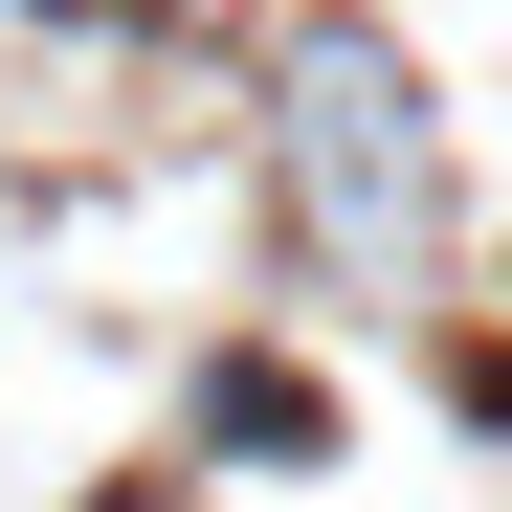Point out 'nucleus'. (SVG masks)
<instances>
[{"label":"nucleus","instance_id":"obj_1","mask_svg":"<svg viewBox=\"0 0 512 512\" xmlns=\"http://www.w3.org/2000/svg\"><path fill=\"white\" fill-rule=\"evenodd\" d=\"M290 112H312V223H334V245H379V223H401V179H379V67L334 45Z\"/></svg>","mask_w":512,"mask_h":512}]
</instances>
